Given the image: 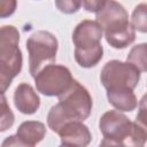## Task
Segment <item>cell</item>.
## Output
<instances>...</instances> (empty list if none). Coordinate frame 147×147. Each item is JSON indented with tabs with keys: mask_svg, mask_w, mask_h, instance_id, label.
Instances as JSON below:
<instances>
[{
	"mask_svg": "<svg viewBox=\"0 0 147 147\" xmlns=\"http://www.w3.org/2000/svg\"><path fill=\"white\" fill-rule=\"evenodd\" d=\"M1 147H34V146L28 144L26 141L21 139L17 134H11L2 141Z\"/></svg>",
	"mask_w": 147,
	"mask_h": 147,
	"instance_id": "obj_21",
	"label": "cell"
},
{
	"mask_svg": "<svg viewBox=\"0 0 147 147\" xmlns=\"http://www.w3.org/2000/svg\"><path fill=\"white\" fill-rule=\"evenodd\" d=\"M20 32L13 25H3L0 30V86L5 94L13 79L21 72L23 57L18 47Z\"/></svg>",
	"mask_w": 147,
	"mask_h": 147,
	"instance_id": "obj_2",
	"label": "cell"
},
{
	"mask_svg": "<svg viewBox=\"0 0 147 147\" xmlns=\"http://www.w3.org/2000/svg\"><path fill=\"white\" fill-rule=\"evenodd\" d=\"M60 147H67V146H63V145H61V146H60Z\"/></svg>",
	"mask_w": 147,
	"mask_h": 147,
	"instance_id": "obj_25",
	"label": "cell"
},
{
	"mask_svg": "<svg viewBox=\"0 0 147 147\" xmlns=\"http://www.w3.org/2000/svg\"><path fill=\"white\" fill-rule=\"evenodd\" d=\"M132 126L133 122L118 110L106 111L99 121V129L103 137L122 144L130 136Z\"/></svg>",
	"mask_w": 147,
	"mask_h": 147,
	"instance_id": "obj_7",
	"label": "cell"
},
{
	"mask_svg": "<svg viewBox=\"0 0 147 147\" xmlns=\"http://www.w3.org/2000/svg\"><path fill=\"white\" fill-rule=\"evenodd\" d=\"M95 18L105 34L121 32L131 26L126 9L114 0H103L101 7L95 13Z\"/></svg>",
	"mask_w": 147,
	"mask_h": 147,
	"instance_id": "obj_6",
	"label": "cell"
},
{
	"mask_svg": "<svg viewBox=\"0 0 147 147\" xmlns=\"http://www.w3.org/2000/svg\"><path fill=\"white\" fill-rule=\"evenodd\" d=\"M99 147H124V145L122 142L115 141V140H110L107 138H103L101 140V142L99 144Z\"/></svg>",
	"mask_w": 147,
	"mask_h": 147,
	"instance_id": "obj_24",
	"label": "cell"
},
{
	"mask_svg": "<svg viewBox=\"0 0 147 147\" xmlns=\"http://www.w3.org/2000/svg\"><path fill=\"white\" fill-rule=\"evenodd\" d=\"M140 80V71L127 62L119 60L108 61L100 72V82L106 91H133Z\"/></svg>",
	"mask_w": 147,
	"mask_h": 147,
	"instance_id": "obj_4",
	"label": "cell"
},
{
	"mask_svg": "<svg viewBox=\"0 0 147 147\" xmlns=\"http://www.w3.org/2000/svg\"><path fill=\"white\" fill-rule=\"evenodd\" d=\"M15 121L14 114L11 109L9 108V105L7 102V99L5 94H1V121H0V131L5 132L9 127L13 126Z\"/></svg>",
	"mask_w": 147,
	"mask_h": 147,
	"instance_id": "obj_18",
	"label": "cell"
},
{
	"mask_svg": "<svg viewBox=\"0 0 147 147\" xmlns=\"http://www.w3.org/2000/svg\"><path fill=\"white\" fill-rule=\"evenodd\" d=\"M92 107L93 100L90 92L75 79L69 90L59 96V103L49 109L47 125L53 132L59 133L68 123L85 121L91 115Z\"/></svg>",
	"mask_w": 147,
	"mask_h": 147,
	"instance_id": "obj_1",
	"label": "cell"
},
{
	"mask_svg": "<svg viewBox=\"0 0 147 147\" xmlns=\"http://www.w3.org/2000/svg\"><path fill=\"white\" fill-rule=\"evenodd\" d=\"M102 2L103 0H86V1H83V7L85 8L86 11L96 13L101 7Z\"/></svg>",
	"mask_w": 147,
	"mask_h": 147,
	"instance_id": "obj_23",
	"label": "cell"
},
{
	"mask_svg": "<svg viewBox=\"0 0 147 147\" xmlns=\"http://www.w3.org/2000/svg\"><path fill=\"white\" fill-rule=\"evenodd\" d=\"M16 134L28 144L36 146L45 138L46 126L39 121H25L18 126Z\"/></svg>",
	"mask_w": 147,
	"mask_h": 147,
	"instance_id": "obj_12",
	"label": "cell"
},
{
	"mask_svg": "<svg viewBox=\"0 0 147 147\" xmlns=\"http://www.w3.org/2000/svg\"><path fill=\"white\" fill-rule=\"evenodd\" d=\"M61 145L67 147H87L92 140L90 129L83 122H71L64 125L57 133Z\"/></svg>",
	"mask_w": 147,
	"mask_h": 147,
	"instance_id": "obj_9",
	"label": "cell"
},
{
	"mask_svg": "<svg viewBox=\"0 0 147 147\" xmlns=\"http://www.w3.org/2000/svg\"><path fill=\"white\" fill-rule=\"evenodd\" d=\"M74 80L71 71L61 64L47 65L34 77L37 91L46 96L62 95L69 90Z\"/></svg>",
	"mask_w": 147,
	"mask_h": 147,
	"instance_id": "obj_5",
	"label": "cell"
},
{
	"mask_svg": "<svg viewBox=\"0 0 147 147\" xmlns=\"http://www.w3.org/2000/svg\"><path fill=\"white\" fill-rule=\"evenodd\" d=\"M103 31L96 21L84 20L76 25L72 32V41L76 49L95 47L101 44Z\"/></svg>",
	"mask_w": 147,
	"mask_h": 147,
	"instance_id": "obj_8",
	"label": "cell"
},
{
	"mask_svg": "<svg viewBox=\"0 0 147 147\" xmlns=\"http://www.w3.org/2000/svg\"><path fill=\"white\" fill-rule=\"evenodd\" d=\"M126 62L132 64L140 72H146L147 71V42H142L133 46L126 56Z\"/></svg>",
	"mask_w": 147,
	"mask_h": 147,
	"instance_id": "obj_14",
	"label": "cell"
},
{
	"mask_svg": "<svg viewBox=\"0 0 147 147\" xmlns=\"http://www.w3.org/2000/svg\"><path fill=\"white\" fill-rule=\"evenodd\" d=\"M55 6L60 11L64 14H74L79 10V8L83 6V2L74 0H56Z\"/></svg>",
	"mask_w": 147,
	"mask_h": 147,
	"instance_id": "obj_20",
	"label": "cell"
},
{
	"mask_svg": "<svg viewBox=\"0 0 147 147\" xmlns=\"http://www.w3.org/2000/svg\"><path fill=\"white\" fill-rule=\"evenodd\" d=\"M147 134V93L142 95L138 105V113L134 121Z\"/></svg>",
	"mask_w": 147,
	"mask_h": 147,
	"instance_id": "obj_19",
	"label": "cell"
},
{
	"mask_svg": "<svg viewBox=\"0 0 147 147\" xmlns=\"http://www.w3.org/2000/svg\"><path fill=\"white\" fill-rule=\"evenodd\" d=\"M14 105L20 113L32 115L40 107V98L30 84L21 83L14 92Z\"/></svg>",
	"mask_w": 147,
	"mask_h": 147,
	"instance_id": "obj_10",
	"label": "cell"
},
{
	"mask_svg": "<svg viewBox=\"0 0 147 147\" xmlns=\"http://www.w3.org/2000/svg\"><path fill=\"white\" fill-rule=\"evenodd\" d=\"M103 56V47L102 45H98L95 47L76 49L75 48V60L77 64L82 68H92L95 67Z\"/></svg>",
	"mask_w": 147,
	"mask_h": 147,
	"instance_id": "obj_13",
	"label": "cell"
},
{
	"mask_svg": "<svg viewBox=\"0 0 147 147\" xmlns=\"http://www.w3.org/2000/svg\"><path fill=\"white\" fill-rule=\"evenodd\" d=\"M108 102L118 111H132L138 107V100L131 90L107 91Z\"/></svg>",
	"mask_w": 147,
	"mask_h": 147,
	"instance_id": "obj_11",
	"label": "cell"
},
{
	"mask_svg": "<svg viewBox=\"0 0 147 147\" xmlns=\"http://www.w3.org/2000/svg\"><path fill=\"white\" fill-rule=\"evenodd\" d=\"M131 25L136 31L147 33V3L142 2L134 7L131 15Z\"/></svg>",
	"mask_w": 147,
	"mask_h": 147,
	"instance_id": "obj_16",
	"label": "cell"
},
{
	"mask_svg": "<svg viewBox=\"0 0 147 147\" xmlns=\"http://www.w3.org/2000/svg\"><path fill=\"white\" fill-rule=\"evenodd\" d=\"M105 38L107 42L113 47V48H125L129 45H131L136 40V30L131 25L129 29L116 32V33H110V34H105Z\"/></svg>",
	"mask_w": 147,
	"mask_h": 147,
	"instance_id": "obj_15",
	"label": "cell"
},
{
	"mask_svg": "<svg viewBox=\"0 0 147 147\" xmlns=\"http://www.w3.org/2000/svg\"><path fill=\"white\" fill-rule=\"evenodd\" d=\"M16 8V1H11V0H7V1H2L1 2V17L5 18L7 16H10Z\"/></svg>",
	"mask_w": 147,
	"mask_h": 147,
	"instance_id": "obj_22",
	"label": "cell"
},
{
	"mask_svg": "<svg viewBox=\"0 0 147 147\" xmlns=\"http://www.w3.org/2000/svg\"><path fill=\"white\" fill-rule=\"evenodd\" d=\"M146 141H147V134L136 122H133L132 131L130 136L126 138V140L123 142L124 147H144Z\"/></svg>",
	"mask_w": 147,
	"mask_h": 147,
	"instance_id": "obj_17",
	"label": "cell"
},
{
	"mask_svg": "<svg viewBox=\"0 0 147 147\" xmlns=\"http://www.w3.org/2000/svg\"><path fill=\"white\" fill-rule=\"evenodd\" d=\"M59 42L56 37L45 30L33 32L26 40L29 53V71L34 78L44 68L54 64Z\"/></svg>",
	"mask_w": 147,
	"mask_h": 147,
	"instance_id": "obj_3",
	"label": "cell"
}]
</instances>
